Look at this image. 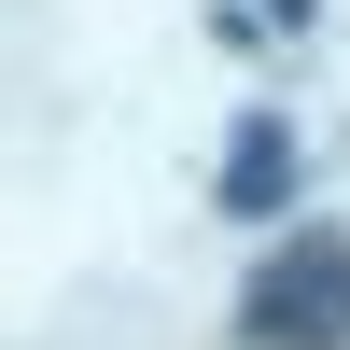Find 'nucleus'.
<instances>
[{
  "label": "nucleus",
  "mask_w": 350,
  "mask_h": 350,
  "mask_svg": "<svg viewBox=\"0 0 350 350\" xmlns=\"http://www.w3.org/2000/svg\"><path fill=\"white\" fill-rule=\"evenodd\" d=\"M252 350H350V239H280L239 295Z\"/></svg>",
  "instance_id": "obj_1"
},
{
  "label": "nucleus",
  "mask_w": 350,
  "mask_h": 350,
  "mask_svg": "<svg viewBox=\"0 0 350 350\" xmlns=\"http://www.w3.org/2000/svg\"><path fill=\"white\" fill-rule=\"evenodd\" d=\"M224 211H239V224L295 211V126H280V112H252V126L224 140Z\"/></svg>",
  "instance_id": "obj_2"
},
{
  "label": "nucleus",
  "mask_w": 350,
  "mask_h": 350,
  "mask_svg": "<svg viewBox=\"0 0 350 350\" xmlns=\"http://www.w3.org/2000/svg\"><path fill=\"white\" fill-rule=\"evenodd\" d=\"M252 14H267V28H323V0H252Z\"/></svg>",
  "instance_id": "obj_3"
}]
</instances>
